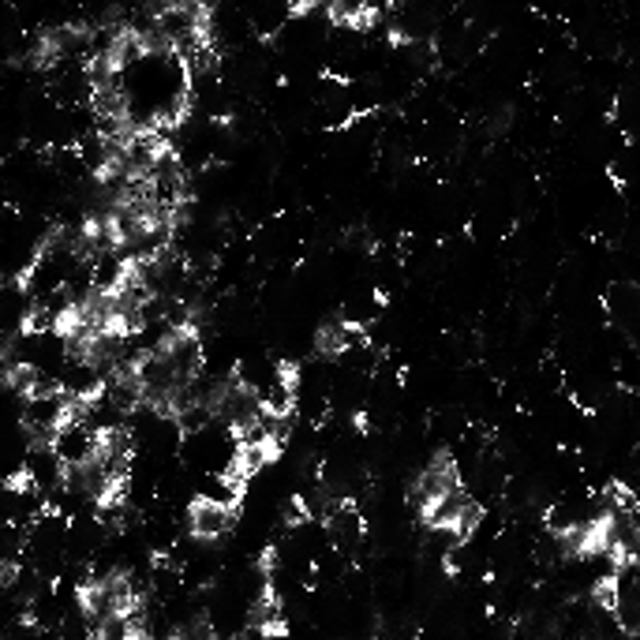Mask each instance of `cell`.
Masks as SVG:
<instances>
[{
    "label": "cell",
    "mask_w": 640,
    "mask_h": 640,
    "mask_svg": "<svg viewBox=\"0 0 640 640\" xmlns=\"http://www.w3.org/2000/svg\"><path fill=\"white\" fill-rule=\"evenodd\" d=\"M479 520H484V509L476 506V502H468L465 509H461V517L453 520V528H450V536L453 539H461V544H465V539L472 536V531L479 528Z\"/></svg>",
    "instance_id": "cell-2"
},
{
    "label": "cell",
    "mask_w": 640,
    "mask_h": 640,
    "mask_svg": "<svg viewBox=\"0 0 640 640\" xmlns=\"http://www.w3.org/2000/svg\"><path fill=\"white\" fill-rule=\"evenodd\" d=\"M233 520H236L233 502H221L210 495H199L188 509V528L195 539H221L225 531L233 528Z\"/></svg>",
    "instance_id": "cell-1"
},
{
    "label": "cell",
    "mask_w": 640,
    "mask_h": 640,
    "mask_svg": "<svg viewBox=\"0 0 640 640\" xmlns=\"http://www.w3.org/2000/svg\"><path fill=\"white\" fill-rule=\"evenodd\" d=\"M592 599L599 607H610L615 610V599H618V574H603V577H596V585H592Z\"/></svg>",
    "instance_id": "cell-3"
}]
</instances>
